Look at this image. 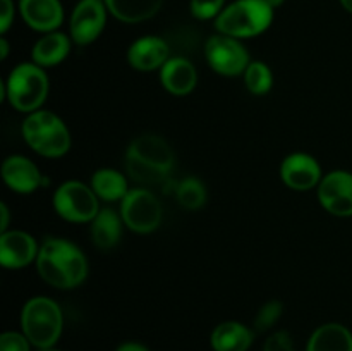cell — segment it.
Segmentation results:
<instances>
[{
	"mask_svg": "<svg viewBox=\"0 0 352 351\" xmlns=\"http://www.w3.org/2000/svg\"><path fill=\"white\" fill-rule=\"evenodd\" d=\"M36 272L55 289H74L88 277V260L81 248L64 237H47L38 253Z\"/></svg>",
	"mask_w": 352,
	"mask_h": 351,
	"instance_id": "1",
	"label": "cell"
},
{
	"mask_svg": "<svg viewBox=\"0 0 352 351\" xmlns=\"http://www.w3.org/2000/svg\"><path fill=\"white\" fill-rule=\"evenodd\" d=\"M174 150L158 134H141L126 150V171L131 179L141 184H158L174 169Z\"/></svg>",
	"mask_w": 352,
	"mask_h": 351,
	"instance_id": "2",
	"label": "cell"
},
{
	"mask_svg": "<svg viewBox=\"0 0 352 351\" xmlns=\"http://www.w3.org/2000/svg\"><path fill=\"white\" fill-rule=\"evenodd\" d=\"M48 76L34 62H23L10 71L9 78L0 83V100H7L17 112H36L47 102Z\"/></svg>",
	"mask_w": 352,
	"mask_h": 351,
	"instance_id": "3",
	"label": "cell"
},
{
	"mask_svg": "<svg viewBox=\"0 0 352 351\" xmlns=\"http://www.w3.org/2000/svg\"><path fill=\"white\" fill-rule=\"evenodd\" d=\"M21 134L28 147L47 158H60L71 150V131L57 114L36 110L28 114L21 124Z\"/></svg>",
	"mask_w": 352,
	"mask_h": 351,
	"instance_id": "4",
	"label": "cell"
},
{
	"mask_svg": "<svg viewBox=\"0 0 352 351\" xmlns=\"http://www.w3.org/2000/svg\"><path fill=\"white\" fill-rule=\"evenodd\" d=\"M21 327L33 346L50 350L58 341L64 327L60 306L48 296L30 298L21 310Z\"/></svg>",
	"mask_w": 352,
	"mask_h": 351,
	"instance_id": "5",
	"label": "cell"
},
{
	"mask_svg": "<svg viewBox=\"0 0 352 351\" xmlns=\"http://www.w3.org/2000/svg\"><path fill=\"white\" fill-rule=\"evenodd\" d=\"M274 21V9L265 0H236L215 19V30L244 40L265 33Z\"/></svg>",
	"mask_w": 352,
	"mask_h": 351,
	"instance_id": "6",
	"label": "cell"
},
{
	"mask_svg": "<svg viewBox=\"0 0 352 351\" xmlns=\"http://www.w3.org/2000/svg\"><path fill=\"white\" fill-rule=\"evenodd\" d=\"M91 186L81 181H65L55 189L54 209L58 217L72 224H89L102 209Z\"/></svg>",
	"mask_w": 352,
	"mask_h": 351,
	"instance_id": "7",
	"label": "cell"
},
{
	"mask_svg": "<svg viewBox=\"0 0 352 351\" xmlns=\"http://www.w3.org/2000/svg\"><path fill=\"white\" fill-rule=\"evenodd\" d=\"M120 217L124 226L136 234H151L160 227L162 210L160 200L146 188L129 189L120 202Z\"/></svg>",
	"mask_w": 352,
	"mask_h": 351,
	"instance_id": "8",
	"label": "cell"
},
{
	"mask_svg": "<svg viewBox=\"0 0 352 351\" xmlns=\"http://www.w3.org/2000/svg\"><path fill=\"white\" fill-rule=\"evenodd\" d=\"M205 58L217 74L227 78L244 74L251 62L250 52L241 40L222 33L208 38L205 45Z\"/></svg>",
	"mask_w": 352,
	"mask_h": 351,
	"instance_id": "9",
	"label": "cell"
},
{
	"mask_svg": "<svg viewBox=\"0 0 352 351\" xmlns=\"http://www.w3.org/2000/svg\"><path fill=\"white\" fill-rule=\"evenodd\" d=\"M107 14L109 9L103 0H79L69 23L71 40L79 47L93 43L105 28Z\"/></svg>",
	"mask_w": 352,
	"mask_h": 351,
	"instance_id": "10",
	"label": "cell"
},
{
	"mask_svg": "<svg viewBox=\"0 0 352 351\" xmlns=\"http://www.w3.org/2000/svg\"><path fill=\"white\" fill-rule=\"evenodd\" d=\"M318 202L336 217H352V172L332 171L316 188Z\"/></svg>",
	"mask_w": 352,
	"mask_h": 351,
	"instance_id": "11",
	"label": "cell"
},
{
	"mask_svg": "<svg viewBox=\"0 0 352 351\" xmlns=\"http://www.w3.org/2000/svg\"><path fill=\"white\" fill-rule=\"evenodd\" d=\"M280 179L289 189L309 191L313 188H318L320 181L323 179V172L315 157L296 151L282 160Z\"/></svg>",
	"mask_w": 352,
	"mask_h": 351,
	"instance_id": "12",
	"label": "cell"
},
{
	"mask_svg": "<svg viewBox=\"0 0 352 351\" xmlns=\"http://www.w3.org/2000/svg\"><path fill=\"white\" fill-rule=\"evenodd\" d=\"M40 253L36 240L26 231L9 229L0 234V264L6 268H24L34 264Z\"/></svg>",
	"mask_w": 352,
	"mask_h": 351,
	"instance_id": "13",
	"label": "cell"
},
{
	"mask_svg": "<svg viewBox=\"0 0 352 351\" xmlns=\"http://www.w3.org/2000/svg\"><path fill=\"white\" fill-rule=\"evenodd\" d=\"M2 179L7 188L19 195H31L47 182L36 164L24 155H9L2 162Z\"/></svg>",
	"mask_w": 352,
	"mask_h": 351,
	"instance_id": "14",
	"label": "cell"
},
{
	"mask_svg": "<svg viewBox=\"0 0 352 351\" xmlns=\"http://www.w3.org/2000/svg\"><path fill=\"white\" fill-rule=\"evenodd\" d=\"M168 45L164 38L146 34L133 41L127 50V62L133 69L141 72L160 71L162 65L168 61Z\"/></svg>",
	"mask_w": 352,
	"mask_h": 351,
	"instance_id": "15",
	"label": "cell"
},
{
	"mask_svg": "<svg viewBox=\"0 0 352 351\" xmlns=\"http://www.w3.org/2000/svg\"><path fill=\"white\" fill-rule=\"evenodd\" d=\"M19 14L31 30L43 34L58 31L64 23L60 0H19Z\"/></svg>",
	"mask_w": 352,
	"mask_h": 351,
	"instance_id": "16",
	"label": "cell"
},
{
	"mask_svg": "<svg viewBox=\"0 0 352 351\" xmlns=\"http://www.w3.org/2000/svg\"><path fill=\"white\" fill-rule=\"evenodd\" d=\"M160 83L174 96H188L198 85V71L186 57H170L160 69Z\"/></svg>",
	"mask_w": 352,
	"mask_h": 351,
	"instance_id": "17",
	"label": "cell"
},
{
	"mask_svg": "<svg viewBox=\"0 0 352 351\" xmlns=\"http://www.w3.org/2000/svg\"><path fill=\"white\" fill-rule=\"evenodd\" d=\"M69 52H71V38L60 31H52V33H45L33 45L31 62L43 69L55 67L67 58Z\"/></svg>",
	"mask_w": 352,
	"mask_h": 351,
	"instance_id": "18",
	"label": "cell"
},
{
	"mask_svg": "<svg viewBox=\"0 0 352 351\" xmlns=\"http://www.w3.org/2000/svg\"><path fill=\"white\" fill-rule=\"evenodd\" d=\"M122 217L113 209H102L98 215L89 222V236L93 244L100 250H112L122 237Z\"/></svg>",
	"mask_w": 352,
	"mask_h": 351,
	"instance_id": "19",
	"label": "cell"
},
{
	"mask_svg": "<svg viewBox=\"0 0 352 351\" xmlns=\"http://www.w3.org/2000/svg\"><path fill=\"white\" fill-rule=\"evenodd\" d=\"M210 341L215 351H248L254 341V332L244 323L227 320L213 329Z\"/></svg>",
	"mask_w": 352,
	"mask_h": 351,
	"instance_id": "20",
	"label": "cell"
},
{
	"mask_svg": "<svg viewBox=\"0 0 352 351\" xmlns=\"http://www.w3.org/2000/svg\"><path fill=\"white\" fill-rule=\"evenodd\" d=\"M116 19L127 24L144 23L158 14L164 0H103Z\"/></svg>",
	"mask_w": 352,
	"mask_h": 351,
	"instance_id": "21",
	"label": "cell"
},
{
	"mask_svg": "<svg viewBox=\"0 0 352 351\" xmlns=\"http://www.w3.org/2000/svg\"><path fill=\"white\" fill-rule=\"evenodd\" d=\"M306 351H352V332L342 323H323L311 334Z\"/></svg>",
	"mask_w": 352,
	"mask_h": 351,
	"instance_id": "22",
	"label": "cell"
},
{
	"mask_svg": "<svg viewBox=\"0 0 352 351\" xmlns=\"http://www.w3.org/2000/svg\"><path fill=\"white\" fill-rule=\"evenodd\" d=\"M89 186L95 191V195L100 200L107 203L112 202H122L124 196L129 193V184L122 172L116 171V169H98L93 172Z\"/></svg>",
	"mask_w": 352,
	"mask_h": 351,
	"instance_id": "23",
	"label": "cell"
},
{
	"mask_svg": "<svg viewBox=\"0 0 352 351\" xmlns=\"http://www.w3.org/2000/svg\"><path fill=\"white\" fill-rule=\"evenodd\" d=\"M175 198L186 210H198L206 203V188L198 178H184L175 186Z\"/></svg>",
	"mask_w": 352,
	"mask_h": 351,
	"instance_id": "24",
	"label": "cell"
},
{
	"mask_svg": "<svg viewBox=\"0 0 352 351\" xmlns=\"http://www.w3.org/2000/svg\"><path fill=\"white\" fill-rule=\"evenodd\" d=\"M243 76L248 92L256 96L267 95L274 86V72L261 61H251Z\"/></svg>",
	"mask_w": 352,
	"mask_h": 351,
	"instance_id": "25",
	"label": "cell"
},
{
	"mask_svg": "<svg viewBox=\"0 0 352 351\" xmlns=\"http://www.w3.org/2000/svg\"><path fill=\"white\" fill-rule=\"evenodd\" d=\"M284 313V305L278 299H270V301L265 303L260 308V312L256 313V319H254V329L258 332H265V330L272 329L275 323L278 322V319Z\"/></svg>",
	"mask_w": 352,
	"mask_h": 351,
	"instance_id": "26",
	"label": "cell"
},
{
	"mask_svg": "<svg viewBox=\"0 0 352 351\" xmlns=\"http://www.w3.org/2000/svg\"><path fill=\"white\" fill-rule=\"evenodd\" d=\"M191 14L199 21L217 19L223 9H226V0H191L189 3Z\"/></svg>",
	"mask_w": 352,
	"mask_h": 351,
	"instance_id": "27",
	"label": "cell"
},
{
	"mask_svg": "<svg viewBox=\"0 0 352 351\" xmlns=\"http://www.w3.org/2000/svg\"><path fill=\"white\" fill-rule=\"evenodd\" d=\"M263 351H294V341L287 330H277L265 341Z\"/></svg>",
	"mask_w": 352,
	"mask_h": 351,
	"instance_id": "28",
	"label": "cell"
},
{
	"mask_svg": "<svg viewBox=\"0 0 352 351\" xmlns=\"http://www.w3.org/2000/svg\"><path fill=\"white\" fill-rule=\"evenodd\" d=\"M30 341L24 334L3 332L0 337V351H30Z\"/></svg>",
	"mask_w": 352,
	"mask_h": 351,
	"instance_id": "29",
	"label": "cell"
},
{
	"mask_svg": "<svg viewBox=\"0 0 352 351\" xmlns=\"http://www.w3.org/2000/svg\"><path fill=\"white\" fill-rule=\"evenodd\" d=\"M14 14H16V9H14L12 0H0V33L2 36L12 26Z\"/></svg>",
	"mask_w": 352,
	"mask_h": 351,
	"instance_id": "30",
	"label": "cell"
},
{
	"mask_svg": "<svg viewBox=\"0 0 352 351\" xmlns=\"http://www.w3.org/2000/svg\"><path fill=\"white\" fill-rule=\"evenodd\" d=\"M9 222H10L9 206H7L6 202H2L0 203V231H2V233L9 231Z\"/></svg>",
	"mask_w": 352,
	"mask_h": 351,
	"instance_id": "31",
	"label": "cell"
},
{
	"mask_svg": "<svg viewBox=\"0 0 352 351\" xmlns=\"http://www.w3.org/2000/svg\"><path fill=\"white\" fill-rule=\"evenodd\" d=\"M117 351H150L146 346H143L141 343H134V341H129V343H122Z\"/></svg>",
	"mask_w": 352,
	"mask_h": 351,
	"instance_id": "32",
	"label": "cell"
},
{
	"mask_svg": "<svg viewBox=\"0 0 352 351\" xmlns=\"http://www.w3.org/2000/svg\"><path fill=\"white\" fill-rule=\"evenodd\" d=\"M7 55H9V41H7L6 36L0 38V58L6 61Z\"/></svg>",
	"mask_w": 352,
	"mask_h": 351,
	"instance_id": "33",
	"label": "cell"
},
{
	"mask_svg": "<svg viewBox=\"0 0 352 351\" xmlns=\"http://www.w3.org/2000/svg\"><path fill=\"white\" fill-rule=\"evenodd\" d=\"M265 2H267L268 3V6H270L272 7V9H277V7H280L282 6V3H284L285 2V0H265Z\"/></svg>",
	"mask_w": 352,
	"mask_h": 351,
	"instance_id": "34",
	"label": "cell"
},
{
	"mask_svg": "<svg viewBox=\"0 0 352 351\" xmlns=\"http://www.w3.org/2000/svg\"><path fill=\"white\" fill-rule=\"evenodd\" d=\"M340 6L347 10V12L352 14V0H339Z\"/></svg>",
	"mask_w": 352,
	"mask_h": 351,
	"instance_id": "35",
	"label": "cell"
},
{
	"mask_svg": "<svg viewBox=\"0 0 352 351\" xmlns=\"http://www.w3.org/2000/svg\"><path fill=\"white\" fill-rule=\"evenodd\" d=\"M41 351H57V350H52V348H50V350H41Z\"/></svg>",
	"mask_w": 352,
	"mask_h": 351,
	"instance_id": "36",
	"label": "cell"
}]
</instances>
